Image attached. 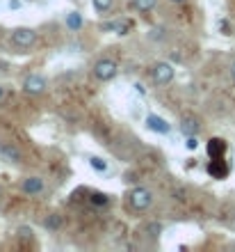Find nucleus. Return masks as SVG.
I'll return each instance as SVG.
<instances>
[{
  "label": "nucleus",
  "instance_id": "nucleus-4",
  "mask_svg": "<svg viewBox=\"0 0 235 252\" xmlns=\"http://www.w3.org/2000/svg\"><path fill=\"white\" fill-rule=\"evenodd\" d=\"M151 78H153L156 85L164 87L176 78V69H174L171 62H156V64L151 66Z\"/></svg>",
  "mask_w": 235,
  "mask_h": 252
},
{
  "label": "nucleus",
  "instance_id": "nucleus-14",
  "mask_svg": "<svg viewBox=\"0 0 235 252\" xmlns=\"http://www.w3.org/2000/svg\"><path fill=\"white\" fill-rule=\"evenodd\" d=\"M131 7L139 14H149L157 7V0H131Z\"/></svg>",
  "mask_w": 235,
  "mask_h": 252
},
{
  "label": "nucleus",
  "instance_id": "nucleus-17",
  "mask_svg": "<svg viewBox=\"0 0 235 252\" xmlns=\"http://www.w3.org/2000/svg\"><path fill=\"white\" fill-rule=\"evenodd\" d=\"M144 232H146V236H151V239H160L162 225H160V222H149V225H144Z\"/></svg>",
  "mask_w": 235,
  "mask_h": 252
},
{
  "label": "nucleus",
  "instance_id": "nucleus-12",
  "mask_svg": "<svg viewBox=\"0 0 235 252\" xmlns=\"http://www.w3.org/2000/svg\"><path fill=\"white\" fill-rule=\"evenodd\" d=\"M64 23H66V28H69L71 32H80V30H82V26H85V16H82L80 12H76V9H73V12L66 14Z\"/></svg>",
  "mask_w": 235,
  "mask_h": 252
},
{
  "label": "nucleus",
  "instance_id": "nucleus-8",
  "mask_svg": "<svg viewBox=\"0 0 235 252\" xmlns=\"http://www.w3.org/2000/svg\"><path fill=\"white\" fill-rule=\"evenodd\" d=\"M144 124H146V128H149V131L160 133V135H167V133L171 131V126L167 124V120H162L160 115H153V113L146 115V120H144Z\"/></svg>",
  "mask_w": 235,
  "mask_h": 252
},
{
  "label": "nucleus",
  "instance_id": "nucleus-3",
  "mask_svg": "<svg viewBox=\"0 0 235 252\" xmlns=\"http://www.w3.org/2000/svg\"><path fill=\"white\" fill-rule=\"evenodd\" d=\"M92 73H94V78L98 80V83H110V80L117 78V73H119V66L114 60H107V58H101V60L94 62L92 66Z\"/></svg>",
  "mask_w": 235,
  "mask_h": 252
},
{
  "label": "nucleus",
  "instance_id": "nucleus-20",
  "mask_svg": "<svg viewBox=\"0 0 235 252\" xmlns=\"http://www.w3.org/2000/svg\"><path fill=\"white\" fill-rule=\"evenodd\" d=\"M16 234H19V239L26 241V243L27 241H32V229H30V227H19V232Z\"/></svg>",
  "mask_w": 235,
  "mask_h": 252
},
{
  "label": "nucleus",
  "instance_id": "nucleus-24",
  "mask_svg": "<svg viewBox=\"0 0 235 252\" xmlns=\"http://www.w3.org/2000/svg\"><path fill=\"white\" fill-rule=\"evenodd\" d=\"M171 5H185V2H187V0H169Z\"/></svg>",
  "mask_w": 235,
  "mask_h": 252
},
{
  "label": "nucleus",
  "instance_id": "nucleus-16",
  "mask_svg": "<svg viewBox=\"0 0 235 252\" xmlns=\"http://www.w3.org/2000/svg\"><path fill=\"white\" fill-rule=\"evenodd\" d=\"M89 202H92L94 206H107L110 204V197H107L105 192H101V190H94L92 195H89Z\"/></svg>",
  "mask_w": 235,
  "mask_h": 252
},
{
  "label": "nucleus",
  "instance_id": "nucleus-18",
  "mask_svg": "<svg viewBox=\"0 0 235 252\" xmlns=\"http://www.w3.org/2000/svg\"><path fill=\"white\" fill-rule=\"evenodd\" d=\"M112 5H114V0H92V7L96 9L98 14H105V12H110Z\"/></svg>",
  "mask_w": 235,
  "mask_h": 252
},
{
  "label": "nucleus",
  "instance_id": "nucleus-2",
  "mask_svg": "<svg viewBox=\"0 0 235 252\" xmlns=\"http://www.w3.org/2000/svg\"><path fill=\"white\" fill-rule=\"evenodd\" d=\"M9 44H12L16 51H27L37 44V30L34 28H27V26H19L14 28L9 32Z\"/></svg>",
  "mask_w": 235,
  "mask_h": 252
},
{
  "label": "nucleus",
  "instance_id": "nucleus-21",
  "mask_svg": "<svg viewBox=\"0 0 235 252\" xmlns=\"http://www.w3.org/2000/svg\"><path fill=\"white\" fill-rule=\"evenodd\" d=\"M185 147H187V149H196V147H199V140H196V135H189V138H185Z\"/></svg>",
  "mask_w": 235,
  "mask_h": 252
},
{
  "label": "nucleus",
  "instance_id": "nucleus-19",
  "mask_svg": "<svg viewBox=\"0 0 235 252\" xmlns=\"http://www.w3.org/2000/svg\"><path fill=\"white\" fill-rule=\"evenodd\" d=\"M89 167L96 170V172H105V170H107V160L101 158V156H92V158H89Z\"/></svg>",
  "mask_w": 235,
  "mask_h": 252
},
{
  "label": "nucleus",
  "instance_id": "nucleus-6",
  "mask_svg": "<svg viewBox=\"0 0 235 252\" xmlns=\"http://www.w3.org/2000/svg\"><path fill=\"white\" fill-rule=\"evenodd\" d=\"M44 190H46V179H41V177H37V174L23 179V184H21V192H23V195H30V197L41 195Z\"/></svg>",
  "mask_w": 235,
  "mask_h": 252
},
{
  "label": "nucleus",
  "instance_id": "nucleus-7",
  "mask_svg": "<svg viewBox=\"0 0 235 252\" xmlns=\"http://www.w3.org/2000/svg\"><path fill=\"white\" fill-rule=\"evenodd\" d=\"M178 128H181V133H183L185 138L199 135V133H201V120H199L196 115H183L181 122H178Z\"/></svg>",
  "mask_w": 235,
  "mask_h": 252
},
{
  "label": "nucleus",
  "instance_id": "nucleus-10",
  "mask_svg": "<svg viewBox=\"0 0 235 252\" xmlns=\"http://www.w3.org/2000/svg\"><path fill=\"white\" fill-rule=\"evenodd\" d=\"M0 156H2V160H7V163H12V165H16V163H21V149L14 142H0Z\"/></svg>",
  "mask_w": 235,
  "mask_h": 252
},
{
  "label": "nucleus",
  "instance_id": "nucleus-23",
  "mask_svg": "<svg viewBox=\"0 0 235 252\" xmlns=\"http://www.w3.org/2000/svg\"><path fill=\"white\" fill-rule=\"evenodd\" d=\"M229 71H231V80H233V83H235V60L231 62V69H229Z\"/></svg>",
  "mask_w": 235,
  "mask_h": 252
},
{
  "label": "nucleus",
  "instance_id": "nucleus-1",
  "mask_svg": "<svg viewBox=\"0 0 235 252\" xmlns=\"http://www.w3.org/2000/svg\"><path fill=\"white\" fill-rule=\"evenodd\" d=\"M153 202H156L153 190H149V188H144V186L131 188L128 195H126V204H128V209H132V211H149L151 206H153Z\"/></svg>",
  "mask_w": 235,
  "mask_h": 252
},
{
  "label": "nucleus",
  "instance_id": "nucleus-22",
  "mask_svg": "<svg viewBox=\"0 0 235 252\" xmlns=\"http://www.w3.org/2000/svg\"><path fill=\"white\" fill-rule=\"evenodd\" d=\"M21 5H23L21 0H9V9H19Z\"/></svg>",
  "mask_w": 235,
  "mask_h": 252
},
{
  "label": "nucleus",
  "instance_id": "nucleus-5",
  "mask_svg": "<svg viewBox=\"0 0 235 252\" xmlns=\"http://www.w3.org/2000/svg\"><path fill=\"white\" fill-rule=\"evenodd\" d=\"M21 90L26 94H30V96H39V94H44L48 90V80H46V76H41V73H30V76H26Z\"/></svg>",
  "mask_w": 235,
  "mask_h": 252
},
{
  "label": "nucleus",
  "instance_id": "nucleus-25",
  "mask_svg": "<svg viewBox=\"0 0 235 252\" xmlns=\"http://www.w3.org/2000/svg\"><path fill=\"white\" fill-rule=\"evenodd\" d=\"M2 96H5V87L0 85V99H2Z\"/></svg>",
  "mask_w": 235,
  "mask_h": 252
},
{
  "label": "nucleus",
  "instance_id": "nucleus-9",
  "mask_svg": "<svg viewBox=\"0 0 235 252\" xmlns=\"http://www.w3.org/2000/svg\"><path fill=\"white\" fill-rule=\"evenodd\" d=\"M229 172H231V167H229V163H226L224 158H210L208 174L212 177V179H226Z\"/></svg>",
  "mask_w": 235,
  "mask_h": 252
},
{
  "label": "nucleus",
  "instance_id": "nucleus-15",
  "mask_svg": "<svg viewBox=\"0 0 235 252\" xmlns=\"http://www.w3.org/2000/svg\"><path fill=\"white\" fill-rule=\"evenodd\" d=\"M44 225H46L48 232H57V229H62V225H64V218H62L59 213H48L46 220H44Z\"/></svg>",
  "mask_w": 235,
  "mask_h": 252
},
{
  "label": "nucleus",
  "instance_id": "nucleus-11",
  "mask_svg": "<svg viewBox=\"0 0 235 252\" xmlns=\"http://www.w3.org/2000/svg\"><path fill=\"white\" fill-rule=\"evenodd\" d=\"M226 149H229V145H226V140H222V138H210L208 145H206V152H208L210 158H224V156H226Z\"/></svg>",
  "mask_w": 235,
  "mask_h": 252
},
{
  "label": "nucleus",
  "instance_id": "nucleus-13",
  "mask_svg": "<svg viewBox=\"0 0 235 252\" xmlns=\"http://www.w3.org/2000/svg\"><path fill=\"white\" fill-rule=\"evenodd\" d=\"M101 30L103 32H117V34H128V30H131V26L126 23V21H107V23H103L101 26Z\"/></svg>",
  "mask_w": 235,
  "mask_h": 252
}]
</instances>
